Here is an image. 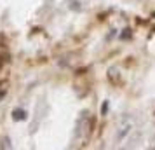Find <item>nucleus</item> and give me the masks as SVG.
Wrapping results in <instances>:
<instances>
[{
	"instance_id": "f257e3e1",
	"label": "nucleus",
	"mask_w": 155,
	"mask_h": 150,
	"mask_svg": "<svg viewBox=\"0 0 155 150\" xmlns=\"http://www.w3.org/2000/svg\"><path fill=\"white\" fill-rule=\"evenodd\" d=\"M26 112H25V110H23V108H16L14 112H12V119H14V121H25V119H26Z\"/></svg>"
},
{
	"instance_id": "f03ea898",
	"label": "nucleus",
	"mask_w": 155,
	"mask_h": 150,
	"mask_svg": "<svg viewBox=\"0 0 155 150\" xmlns=\"http://www.w3.org/2000/svg\"><path fill=\"white\" fill-rule=\"evenodd\" d=\"M0 148H12V143H11V140H9V138H4V140H2V143H0Z\"/></svg>"
},
{
	"instance_id": "7ed1b4c3",
	"label": "nucleus",
	"mask_w": 155,
	"mask_h": 150,
	"mask_svg": "<svg viewBox=\"0 0 155 150\" xmlns=\"http://www.w3.org/2000/svg\"><path fill=\"white\" fill-rule=\"evenodd\" d=\"M106 110H108V103H103V110H101V112H103V114H106Z\"/></svg>"
},
{
	"instance_id": "20e7f679",
	"label": "nucleus",
	"mask_w": 155,
	"mask_h": 150,
	"mask_svg": "<svg viewBox=\"0 0 155 150\" xmlns=\"http://www.w3.org/2000/svg\"><path fill=\"white\" fill-rule=\"evenodd\" d=\"M4 94H5V93H4V91H0V100H2V98H4Z\"/></svg>"
}]
</instances>
